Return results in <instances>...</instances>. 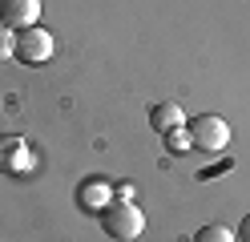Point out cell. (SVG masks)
<instances>
[{
  "label": "cell",
  "instance_id": "1",
  "mask_svg": "<svg viewBox=\"0 0 250 242\" xmlns=\"http://www.w3.org/2000/svg\"><path fill=\"white\" fill-rule=\"evenodd\" d=\"M101 230L109 238H117V242H133V238H142V230H146V214L129 198H117V202L101 206Z\"/></svg>",
  "mask_w": 250,
  "mask_h": 242
},
{
  "label": "cell",
  "instance_id": "2",
  "mask_svg": "<svg viewBox=\"0 0 250 242\" xmlns=\"http://www.w3.org/2000/svg\"><path fill=\"white\" fill-rule=\"evenodd\" d=\"M186 133H190V145H198L202 154H222L230 145V125L218 113H202V117L186 121Z\"/></svg>",
  "mask_w": 250,
  "mask_h": 242
},
{
  "label": "cell",
  "instance_id": "3",
  "mask_svg": "<svg viewBox=\"0 0 250 242\" xmlns=\"http://www.w3.org/2000/svg\"><path fill=\"white\" fill-rule=\"evenodd\" d=\"M49 57H53V32H49V28L33 24V28H21V32H17V61H24V65H44Z\"/></svg>",
  "mask_w": 250,
  "mask_h": 242
},
{
  "label": "cell",
  "instance_id": "4",
  "mask_svg": "<svg viewBox=\"0 0 250 242\" xmlns=\"http://www.w3.org/2000/svg\"><path fill=\"white\" fill-rule=\"evenodd\" d=\"M41 21V0H0V24H8L12 32L33 28Z\"/></svg>",
  "mask_w": 250,
  "mask_h": 242
},
{
  "label": "cell",
  "instance_id": "5",
  "mask_svg": "<svg viewBox=\"0 0 250 242\" xmlns=\"http://www.w3.org/2000/svg\"><path fill=\"white\" fill-rule=\"evenodd\" d=\"M28 145L24 137H0V174H24L28 170Z\"/></svg>",
  "mask_w": 250,
  "mask_h": 242
},
{
  "label": "cell",
  "instance_id": "6",
  "mask_svg": "<svg viewBox=\"0 0 250 242\" xmlns=\"http://www.w3.org/2000/svg\"><path fill=\"white\" fill-rule=\"evenodd\" d=\"M149 121H153V129L169 133V129H182V125H186V113H182L178 101H162V105L149 109Z\"/></svg>",
  "mask_w": 250,
  "mask_h": 242
},
{
  "label": "cell",
  "instance_id": "7",
  "mask_svg": "<svg viewBox=\"0 0 250 242\" xmlns=\"http://www.w3.org/2000/svg\"><path fill=\"white\" fill-rule=\"evenodd\" d=\"M194 242H234V230H226L222 222H210L194 234Z\"/></svg>",
  "mask_w": 250,
  "mask_h": 242
},
{
  "label": "cell",
  "instance_id": "8",
  "mask_svg": "<svg viewBox=\"0 0 250 242\" xmlns=\"http://www.w3.org/2000/svg\"><path fill=\"white\" fill-rule=\"evenodd\" d=\"M12 57H17V32L0 24V61H12Z\"/></svg>",
  "mask_w": 250,
  "mask_h": 242
},
{
  "label": "cell",
  "instance_id": "9",
  "mask_svg": "<svg viewBox=\"0 0 250 242\" xmlns=\"http://www.w3.org/2000/svg\"><path fill=\"white\" fill-rule=\"evenodd\" d=\"M81 202H85V206H93V202H105V190H101V182H85Z\"/></svg>",
  "mask_w": 250,
  "mask_h": 242
},
{
  "label": "cell",
  "instance_id": "10",
  "mask_svg": "<svg viewBox=\"0 0 250 242\" xmlns=\"http://www.w3.org/2000/svg\"><path fill=\"white\" fill-rule=\"evenodd\" d=\"M169 145H174V150H186V145H190V133H186V129H169Z\"/></svg>",
  "mask_w": 250,
  "mask_h": 242
},
{
  "label": "cell",
  "instance_id": "11",
  "mask_svg": "<svg viewBox=\"0 0 250 242\" xmlns=\"http://www.w3.org/2000/svg\"><path fill=\"white\" fill-rule=\"evenodd\" d=\"M238 242H250V214H246L242 226H238Z\"/></svg>",
  "mask_w": 250,
  "mask_h": 242
},
{
  "label": "cell",
  "instance_id": "12",
  "mask_svg": "<svg viewBox=\"0 0 250 242\" xmlns=\"http://www.w3.org/2000/svg\"><path fill=\"white\" fill-rule=\"evenodd\" d=\"M178 242H190V238H178Z\"/></svg>",
  "mask_w": 250,
  "mask_h": 242
}]
</instances>
